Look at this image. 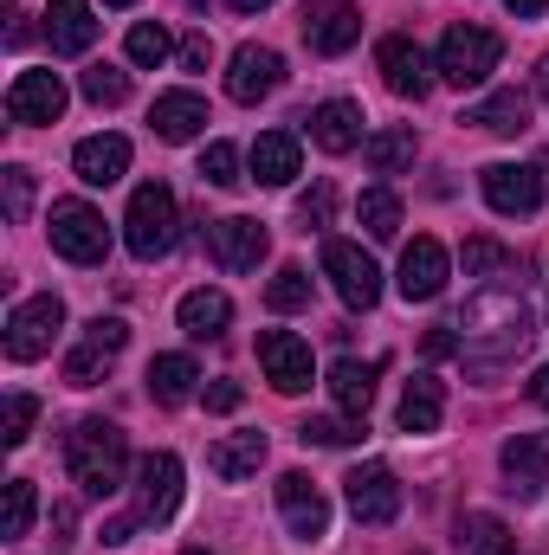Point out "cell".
<instances>
[{
    "label": "cell",
    "instance_id": "1",
    "mask_svg": "<svg viewBox=\"0 0 549 555\" xmlns=\"http://www.w3.org/2000/svg\"><path fill=\"white\" fill-rule=\"evenodd\" d=\"M452 330H465V336H459V356H465V369H478V375L505 369V362L537 336L518 291H485V297H472L465 317H459Z\"/></svg>",
    "mask_w": 549,
    "mask_h": 555
},
{
    "label": "cell",
    "instance_id": "2",
    "mask_svg": "<svg viewBox=\"0 0 549 555\" xmlns=\"http://www.w3.org/2000/svg\"><path fill=\"white\" fill-rule=\"evenodd\" d=\"M124 465H130L124 426H111V420H78V426H72V439H65V472H72V485H78L85 498H111V491L124 485Z\"/></svg>",
    "mask_w": 549,
    "mask_h": 555
},
{
    "label": "cell",
    "instance_id": "3",
    "mask_svg": "<svg viewBox=\"0 0 549 555\" xmlns=\"http://www.w3.org/2000/svg\"><path fill=\"white\" fill-rule=\"evenodd\" d=\"M175 227H181L175 194H168L162 181H142L137 194H130V220H124L130 253H137L142 266H149V259H168V253H175Z\"/></svg>",
    "mask_w": 549,
    "mask_h": 555
},
{
    "label": "cell",
    "instance_id": "4",
    "mask_svg": "<svg viewBox=\"0 0 549 555\" xmlns=\"http://www.w3.org/2000/svg\"><path fill=\"white\" fill-rule=\"evenodd\" d=\"M498 52H505V46H498L491 26H452V33L439 39V65H433V72L465 91V85H485V78L498 72Z\"/></svg>",
    "mask_w": 549,
    "mask_h": 555
},
{
    "label": "cell",
    "instance_id": "5",
    "mask_svg": "<svg viewBox=\"0 0 549 555\" xmlns=\"http://www.w3.org/2000/svg\"><path fill=\"white\" fill-rule=\"evenodd\" d=\"M52 253L72 259V266H98V259L111 253V227H104V214L85 207V201H59V207H52Z\"/></svg>",
    "mask_w": 549,
    "mask_h": 555
},
{
    "label": "cell",
    "instance_id": "6",
    "mask_svg": "<svg viewBox=\"0 0 549 555\" xmlns=\"http://www.w3.org/2000/svg\"><path fill=\"white\" fill-rule=\"evenodd\" d=\"M323 272H330L336 297H343L349 310H375V297H382V266H375L356 240H323Z\"/></svg>",
    "mask_w": 549,
    "mask_h": 555
},
{
    "label": "cell",
    "instance_id": "7",
    "mask_svg": "<svg viewBox=\"0 0 549 555\" xmlns=\"http://www.w3.org/2000/svg\"><path fill=\"white\" fill-rule=\"evenodd\" d=\"M59 330H65V304H59L52 291H46V297H26V304H13V317H7V356H13V362H39Z\"/></svg>",
    "mask_w": 549,
    "mask_h": 555
},
{
    "label": "cell",
    "instance_id": "8",
    "mask_svg": "<svg viewBox=\"0 0 549 555\" xmlns=\"http://www.w3.org/2000/svg\"><path fill=\"white\" fill-rule=\"evenodd\" d=\"M124 343H130V323H124V317H98V323H85V343L65 356V382H72V388H98L104 369L124 356Z\"/></svg>",
    "mask_w": 549,
    "mask_h": 555
},
{
    "label": "cell",
    "instance_id": "9",
    "mask_svg": "<svg viewBox=\"0 0 549 555\" xmlns=\"http://www.w3.org/2000/svg\"><path fill=\"white\" fill-rule=\"evenodd\" d=\"M343 498H349V511H356V524H395L401 517V478L388 472V465H356L349 478H343Z\"/></svg>",
    "mask_w": 549,
    "mask_h": 555
},
{
    "label": "cell",
    "instance_id": "10",
    "mask_svg": "<svg viewBox=\"0 0 549 555\" xmlns=\"http://www.w3.org/2000/svg\"><path fill=\"white\" fill-rule=\"evenodd\" d=\"M478 188H485V201L498 207V214H537L549 194L544 168H524V162H491L485 175H478Z\"/></svg>",
    "mask_w": 549,
    "mask_h": 555
},
{
    "label": "cell",
    "instance_id": "11",
    "mask_svg": "<svg viewBox=\"0 0 549 555\" xmlns=\"http://www.w3.org/2000/svg\"><path fill=\"white\" fill-rule=\"evenodd\" d=\"M259 369H266V382H272L278 395H304L310 388V343L304 336H291V330H259Z\"/></svg>",
    "mask_w": 549,
    "mask_h": 555
},
{
    "label": "cell",
    "instance_id": "12",
    "mask_svg": "<svg viewBox=\"0 0 549 555\" xmlns=\"http://www.w3.org/2000/svg\"><path fill=\"white\" fill-rule=\"evenodd\" d=\"M207 253L220 272H253L266 259V220H246V214H227L207 227Z\"/></svg>",
    "mask_w": 549,
    "mask_h": 555
},
{
    "label": "cell",
    "instance_id": "13",
    "mask_svg": "<svg viewBox=\"0 0 549 555\" xmlns=\"http://www.w3.org/2000/svg\"><path fill=\"white\" fill-rule=\"evenodd\" d=\"M181 504V459L175 452H149L137 465V517L142 524H168Z\"/></svg>",
    "mask_w": 549,
    "mask_h": 555
},
{
    "label": "cell",
    "instance_id": "14",
    "mask_svg": "<svg viewBox=\"0 0 549 555\" xmlns=\"http://www.w3.org/2000/svg\"><path fill=\"white\" fill-rule=\"evenodd\" d=\"M7 117L13 124H59L65 117V78L59 72H20L7 85Z\"/></svg>",
    "mask_w": 549,
    "mask_h": 555
},
{
    "label": "cell",
    "instance_id": "15",
    "mask_svg": "<svg viewBox=\"0 0 549 555\" xmlns=\"http://www.w3.org/2000/svg\"><path fill=\"white\" fill-rule=\"evenodd\" d=\"M278 511H284V524H291L297 543H323L330 537V504H323V491L304 472H284L278 478Z\"/></svg>",
    "mask_w": 549,
    "mask_h": 555
},
{
    "label": "cell",
    "instance_id": "16",
    "mask_svg": "<svg viewBox=\"0 0 549 555\" xmlns=\"http://www.w3.org/2000/svg\"><path fill=\"white\" fill-rule=\"evenodd\" d=\"M278 78H284V59L272 46H240L233 65H227V98L233 104H259V98L278 91Z\"/></svg>",
    "mask_w": 549,
    "mask_h": 555
},
{
    "label": "cell",
    "instance_id": "17",
    "mask_svg": "<svg viewBox=\"0 0 549 555\" xmlns=\"http://www.w3.org/2000/svg\"><path fill=\"white\" fill-rule=\"evenodd\" d=\"M498 465H505V478H511V491H518L524 504L544 498V485H549V433H518V439H505Z\"/></svg>",
    "mask_w": 549,
    "mask_h": 555
},
{
    "label": "cell",
    "instance_id": "18",
    "mask_svg": "<svg viewBox=\"0 0 549 555\" xmlns=\"http://www.w3.org/2000/svg\"><path fill=\"white\" fill-rule=\"evenodd\" d=\"M375 65H382V78H388V91L395 98H426V85H433V72H426V52L413 46L408 33H388L382 46H375Z\"/></svg>",
    "mask_w": 549,
    "mask_h": 555
},
{
    "label": "cell",
    "instance_id": "19",
    "mask_svg": "<svg viewBox=\"0 0 549 555\" xmlns=\"http://www.w3.org/2000/svg\"><path fill=\"white\" fill-rule=\"evenodd\" d=\"M446 272H452L446 246L420 233V240H413L408 253H401V278H395V284H401V297H408V304H433V297L446 291Z\"/></svg>",
    "mask_w": 549,
    "mask_h": 555
},
{
    "label": "cell",
    "instance_id": "20",
    "mask_svg": "<svg viewBox=\"0 0 549 555\" xmlns=\"http://www.w3.org/2000/svg\"><path fill=\"white\" fill-rule=\"evenodd\" d=\"M356 39H362V13H356V7L330 0V7H310V13H304V46H310V52L336 59V52H349Z\"/></svg>",
    "mask_w": 549,
    "mask_h": 555
},
{
    "label": "cell",
    "instance_id": "21",
    "mask_svg": "<svg viewBox=\"0 0 549 555\" xmlns=\"http://www.w3.org/2000/svg\"><path fill=\"white\" fill-rule=\"evenodd\" d=\"M259 465H266V433H227V439L207 446V472L220 485H246Z\"/></svg>",
    "mask_w": 549,
    "mask_h": 555
},
{
    "label": "cell",
    "instance_id": "22",
    "mask_svg": "<svg viewBox=\"0 0 549 555\" xmlns=\"http://www.w3.org/2000/svg\"><path fill=\"white\" fill-rule=\"evenodd\" d=\"M149 130L162 142H188L207 130V104L194 98V91H162L155 104H149Z\"/></svg>",
    "mask_w": 549,
    "mask_h": 555
},
{
    "label": "cell",
    "instance_id": "23",
    "mask_svg": "<svg viewBox=\"0 0 549 555\" xmlns=\"http://www.w3.org/2000/svg\"><path fill=\"white\" fill-rule=\"evenodd\" d=\"M72 168H78L85 188H111V181H124V168H130V142L124 137H85L72 149Z\"/></svg>",
    "mask_w": 549,
    "mask_h": 555
},
{
    "label": "cell",
    "instance_id": "24",
    "mask_svg": "<svg viewBox=\"0 0 549 555\" xmlns=\"http://www.w3.org/2000/svg\"><path fill=\"white\" fill-rule=\"evenodd\" d=\"M46 39H52V52H65V59L91 52V39H98L91 0H52V7H46Z\"/></svg>",
    "mask_w": 549,
    "mask_h": 555
},
{
    "label": "cell",
    "instance_id": "25",
    "mask_svg": "<svg viewBox=\"0 0 549 555\" xmlns=\"http://www.w3.org/2000/svg\"><path fill=\"white\" fill-rule=\"evenodd\" d=\"M310 142H317L323 155H349V149L362 142V111H356L349 98L317 104V111H310Z\"/></svg>",
    "mask_w": 549,
    "mask_h": 555
},
{
    "label": "cell",
    "instance_id": "26",
    "mask_svg": "<svg viewBox=\"0 0 549 555\" xmlns=\"http://www.w3.org/2000/svg\"><path fill=\"white\" fill-rule=\"evenodd\" d=\"M175 317H181V330H188L194 343H214V336H227V323H233V297L201 284V291H188V297H181V310H175Z\"/></svg>",
    "mask_w": 549,
    "mask_h": 555
},
{
    "label": "cell",
    "instance_id": "27",
    "mask_svg": "<svg viewBox=\"0 0 549 555\" xmlns=\"http://www.w3.org/2000/svg\"><path fill=\"white\" fill-rule=\"evenodd\" d=\"M253 181L259 188H291L297 181V137L291 130H266L253 142Z\"/></svg>",
    "mask_w": 549,
    "mask_h": 555
},
{
    "label": "cell",
    "instance_id": "28",
    "mask_svg": "<svg viewBox=\"0 0 549 555\" xmlns=\"http://www.w3.org/2000/svg\"><path fill=\"white\" fill-rule=\"evenodd\" d=\"M465 124H478L485 137H524V130H531V98H524V91H491Z\"/></svg>",
    "mask_w": 549,
    "mask_h": 555
},
{
    "label": "cell",
    "instance_id": "29",
    "mask_svg": "<svg viewBox=\"0 0 549 555\" xmlns=\"http://www.w3.org/2000/svg\"><path fill=\"white\" fill-rule=\"evenodd\" d=\"M330 395H336V408L343 414H369V401H375V362H356V356H343L336 369H330Z\"/></svg>",
    "mask_w": 549,
    "mask_h": 555
},
{
    "label": "cell",
    "instance_id": "30",
    "mask_svg": "<svg viewBox=\"0 0 549 555\" xmlns=\"http://www.w3.org/2000/svg\"><path fill=\"white\" fill-rule=\"evenodd\" d=\"M194 382H201L194 356H155V362H149V395H155L162 408H181V401L194 395Z\"/></svg>",
    "mask_w": 549,
    "mask_h": 555
},
{
    "label": "cell",
    "instance_id": "31",
    "mask_svg": "<svg viewBox=\"0 0 549 555\" xmlns=\"http://www.w3.org/2000/svg\"><path fill=\"white\" fill-rule=\"evenodd\" d=\"M439 414H446L439 382H433V375H413L408 388H401V433H433Z\"/></svg>",
    "mask_w": 549,
    "mask_h": 555
},
{
    "label": "cell",
    "instance_id": "32",
    "mask_svg": "<svg viewBox=\"0 0 549 555\" xmlns=\"http://www.w3.org/2000/svg\"><path fill=\"white\" fill-rule=\"evenodd\" d=\"M459 550H465V555H518V537H511L498 517L465 511V517H459Z\"/></svg>",
    "mask_w": 549,
    "mask_h": 555
},
{
    "label": "cell",
    "instance_id": "33",
    "mask_svg": "<svg viewBox=\"0 0 549 555\" xmlns=\"http://www.w3.org/2000/svg\"><path fill=\"white\" fill-rule=\"evenodd\" d=\"M362 155H369L375 175H401V168L413 162V130H382V137L362 142Z\"/></svg>",
    "mask_w": 549,
    "mask_h": 555
},
{
    "label": "cell",
    "instance_id": "34",
    "mask_svg": "<svg viewBox=\"0 0 549 555\" xmlns=\"http://www.w3.org/2000/svg\"><path fill=\"white\" fill-rule=\"evenodd\" d=\"M356 214H362V227H369L375 240H395V233H401V201H395L388 188H369V194L356 201Z\"/></svg>",
    "mask_w": 549,
    "mask_h": 555
},
{
    "label": "cell",
    "instance_id": "35",
    "mask_svg": "<svg viewBox=\"0 0 549 555\" xmlns=\"http://www.w3.org/2000/svg\"><path fill=\"white\" fill-rule=\"evenodd\" d=\"M33 530V485L26 478H7V504H0V537L20 543Z\"/></svg>",
    "mask_w": 549,
    "mask_h": 555
},
{
    "label": "cell",
    "instance_id": "36",
    "mask_svg": "<svg viewBox=\"0 0 549 555\" xmlns=\"http://www.w3.org/2000/svg\"><path fill=\"white\" fill-rule=\"evenodd\" d=\"M266 304L284 310V317L304 310V304H310V272H304V266H278V278L266 284Z\"/></svg>",
    "mask_w": 549,
    "mask_h": 555
},
{
    "label": "cell",
    "instance_id": "37",
    "mask_svg": "<svg viewBox=\"0 0 549 555\" xmlns=\"http://www.w3.org/2000/svg\"><path fill=\"white\" fill-rule=\"evenodd\" d=\"M201 181L207 188H240L246 175H240V149L233 142H207L201 149Z\"/></svg>",
    "mask_w": 549,
    "mask_h": 555
},
{
    "label": "cell",
    "instance_id": "38",
    "mask_svg": "<svg viewBox=\"0 0 549 555\" xmlns=\"http://www.w3.org/2000/svg\"><path fill=\"white\" fill-rule=\"evenodd\" d=\"M168 52H175V39H168L162 20H137L130 26V65H162Z\"/></svg>",
    "mask_w": 549,
    "mask_h": 555
},
{
    "label": "cell",
    "instance_id": "39",
    "mask_svg": "<svg viewBox=\"0 0 549 555\" xmlns=\"http://www.w3.org/2000/svg\"><path fill=\"white\" fill-rule=\"evenodd\" d=\"M85 98L104 111V104H124L130 98V72H117V65H91L85 72Z\"/></svg>",
    "mask_w": 549,
    "mask_h": 555
},
{
    "label": "cell",
    "instance_id": "40",
    "mask_svg": "<svg viewBox=\"0 0 549 555\" xmlns=\"http://www.w3.org/2000/svg\"><path fill=\"white\" fill-rule=\"evenodd\" d=\"M33 420H39V401H33V395H7V420H0V446H26V439H33Z\"/></svg>",
    "mask_w": 549,
    "mask_h": 555
},
{
    "label": "cell",
    "instance_id": "41",
    "mask_svg": "<svg viewBox=\"0 0 549 555\" xmlns=\"http://www.w3.org/2000/svg\"><path fill=\"white\" fill-rule=\"evenodd\" d=\"M297 439L304 446H356L362 439V420H304Z\"/></svg>",
    "mask_w": 549,
    "mask_h": 555
},
{
    "label": "cell",
    "instance_id": "42",
    "mask_svg": "<svg viewBox=\"0 0 549 555\" xmlns=\"http://www.w3.org/2000/svg\"><path fill=\"white\" fill-rule=\"evenodd\" d=\"M498 266H511V253H505L498 240H465V278L498 272Z\"/></svg>",
    "mask_w": 549,
    "mask_h": 555
},
{
    "label": "cell",
    "instance_id": "43",
    "mask_svg": "<svg viewBox=\"0 0 549 555\" xmlns=\"http://www.w3.org/2000/svg\"><path fill=\"white\" fill-rule=\"evenodd\" d=\"M26 207H33V175L7 168V220H26Z\"/></svg>",
    "mask_w": 549,
    "mask_h": 555
},
{
    "label": "cell",
    "instance_id": "44",
    "mask_svg": "<svg viewBox=\"0 0 549 555\" xmlns=\"http://www.w3.org/2000/svg\"><path fill=\"white\" fill-rule=\"evenodd\" d=\"M297 220H304V227H330V188H310V194L297 201Z\"/></svg>",
    "mask_w": 549,
    "mask_h": 555
},
{
    "label": "cell",
    "instance_id": "45",
    "mask_svg": "<svg viewBox=\"0 0 549 555\" xmlns=\"http://www.w3.org/2000/svg\"><path fill=\"white\" fill-rule=\"evenodd\" d=\"M240 401H246V395H240V382H214V388H207V408H214V414H233Z\"/></svg>",
    "mask_w": 549,
    "mask_h": 555
},
{
    "label": "cell",
    "instance_id": "46",
    "mask_svg": "<svg viewBox=\"0 0 549 555\" xmlns=\"http://www.w3.org/2000/svg\"><path fill=\"white\" fill-rule=\"evenodd\" d=\"M207 59H214V46H207V33H194V39L181 46V65H188V72H207Z\"/></svg>",
    "mask_w": 549,
    "mask_h": 555
},
{
    "label": "cell",
    "instance_id": "47",
    "mask_svg": "<svg viewBox=\"0 0 549 555\" xmlns=\"http://www.w3.org/2000/svg\"><path fill=\"white\" fill-rule=\"evenodd\" d=\"M452 349H459V336H452V323H446V330H433V336H426V356H452Z\"/></svg>",
    "mask_w": 549,
    "mask_h": 555
},
{
    "label": "cell",
    "instance_id": "48",
    "mask_svg": "<svg viewBox=\"0 0 549 555\" xmlns=\"http://www.w3.org/2000/svg\"><path fill=\"white\" fill-rule=\"evenodd\" d=\"M52 530H59V537H52V543H59V550H65V543H72V504H59V511H52Z\"/></svg>",
    "mask_w": 549,
    "mask_h": 555
},
{
    "label": "cell",
    "instance_id": "49",
    "mask_svg": "<svg viewBox=\"0 0 549 555\" xmlns=\"http://www.w3.org/2000/svg\"><path fill=\"white\" fill-rule=\"evenodd\" d=\"M531 401H537V408L549 414V362L537 369V375H531Z\"/></svg>",
    "mask_w": 549,
    "mask_h": 555
},
{
    "label": "cell",
    "instance_id": "50",
    "mask_svg": "<svg viewBox=\"0 0 549 555\" xmlns=\"http://www.w3.org/2000/svg\"><path fill=\"white\" fill-rule=\"evenodd\" d=\"M505 7H511V13H518V20H531V13H544L549 0H505Z\"/></svg>",
    "mask_w": 549,
    "mask_h": 555
},
{
    "label": "cell",
    "instance_id": "51",
    "mask_svg": "<svg viewBox=\"0 0 549 555\" xmlns=\"http://www.w3.org/2000/svg\"><path fill=\"white\" fill-rule=\"evenodd\" d=\"M233 7H240V13H259V7H272V0H233Z\"/></svg>",
    "mask_w": 549,
    "mask_h": 555
},
{
    "label": "cell",
    "instance_id": "52",
    "mask_svg": "<svg viewBox=\"0 0 549 555\" xmlns=\"http://www.w3.org/2000/svg\"><path fill=\"white\" fill-rule=\"evenodd\" d=\"M104 7H137V0H104Z\"/></svg>",
    "mask_w": 549,
    "mask_h": 555
},
{
    "label": "cell",
    "instance_id": "53",
    "mask_svg": "<svg viewBox=\"0 0 549 555\" xmlns=\"http://www.w3.org/2000/svg\"><path fill=\"white\" fill-rule=\"evenodd\" d=\"M181 555H214V550H181Z\"/></svg>",
    "mask_w": 549,
    "mask_h": 555
},
{
    "label": "cell",
    "instance_id": "54",
    "mask_svg": "<svg viewBox=\"0 0 549 555\" xmlns=\"http://www.w3.org/2000/svg\"><path fill=\"white\" fill-rule=\"evenodd\" d=\"M194 7H207V0H194Z\"/></svg>",
    "mask_w": 549,
    "mask_h": 555
},
{
    "label": "cell",
    "instance_id": "55",
    "mask_svg": "<svg viewBox=\"0 0 549 555\" xmlns=\"http://www.w3.org/2000/svg\"><path fill=\"white\" fill-rule=\"evenodd\" d=\"M413 555H420V550H413Z\"/></svg>",
    "mask_w": 549,
    "mask_h": 555
}]
</instances>
